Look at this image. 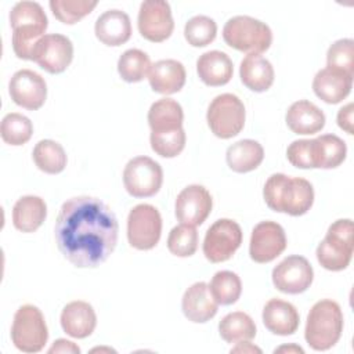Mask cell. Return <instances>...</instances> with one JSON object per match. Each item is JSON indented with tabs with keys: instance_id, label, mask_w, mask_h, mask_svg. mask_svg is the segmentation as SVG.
<instances>
[{
	"instance_id": "cell-6",
	"label": "cell",
	"mask_w": 354,
	"mask_h": 354,
	"mask_svg": "<svg viewBox=\"0 0 354 354\" xmlns=\"http://www.w3.org/2000/svg\"><path fill=\"white\" fill-rule=\"evenodd\" d=\"M354 252V225L350 218L332 223L325 238L317 248L318 263L329 271L347 268Z\"/></svg>"
},
{
	"instance_id": "cell-7",
	"label": "cell",
	"mask_w": 354,
	"mask_h": 354,
	"mask_svg": "<svg viewBox=\"0 0 354 354\" xmlns=\"http://www.w3.org/2000/svg\"><path fill=\"white\" fill-rule=\"evenodd\" d=\"M48 339V329L43 313L33 304L21 306L11 326V340L24 353H37L43 350Z\"/></svg>"
},
{
	"instance_id": "cell-3",
	"label": "cell",
	"mask_w": 354,
	"mask_h": 354,
	"mask_svg": "<svg viewBox=\"0 0 354 354\" xmlns=\"http://www.w3.org/2000/svg\"><path fill=\"white\" fill-rule=\"evenodd\" d=\"M10 25L15 55L32 61L33 47L48 26L43 7L36 1H18L10 11Z\"/></svg>"
},
{
	"instance_id": "cell-12",
	"label": "cell",
	"mask_w": 354,
	"mask_h": 354,
	"mask_svg": "<svg viewBox=\"0 0 354 354\" xmlns=\"http://www.w3.org/2000/svg\"><path fill=\"white\" fill-rule=\"evenodd\" d=\"M72 58L73 44L69 37L61 33L44 35L36 41L32 53V61L53 75L64 72L71 65Z\"/></svg>"
},
{
	"instance_id": "cell-21",
	"label": "cell",
	"mask_w": 354,
	"mask_h": 354,
	"mask_svg": "<svg viewBox=\"0 0 354 354\" xmlns=\"http://www.w3.org/2000/svg\"><path fill=\"white\" fill-rule=\"evenodd\" d=\"M351 87L353 76L330 68L318 71L313 80V90L315 95L326 104L342 102L350 94Z\"/></svg>"
},
{
	"instance_id": "cell-29",
	"label": "cell",
	"mask_w": 354,
	"mask_h": 354,
	"mask_svg": "<svg viewBox=\"0 0 354 354\" xmlns=\"http://www.w3.org/2000/svg\"><path fill=\"white\" fill-rule=\"evenodd\" d=\"M264 159V149L261 144L246 138L236 141L228 147L225 160L228 167L235 173H248L260 166Z\"/></svg>"
},
{
	"instance_id": "cell-8",
	"label": "cell",
	"mask_w": 354,
	"mask_h": 354,
	"mask_svg": "<svg viewBox=\"0 0 354 354\" xmlns=\"http://www.w3.org/2000/svg\"><path fill=\"white\" fill-rule=\"evenodd\" d=\"M245 105L231 93H224L212 100L206 120L212 133L223 140L232 138L241 133L245 124Z\"/></svg>"
},
{
	"instance_id": "cell-10",
	"label": "cell",
	"mask_w": 354,
	"mask_h": 354,
	"mask_svg": "<svg viewBox=\"0 0 354 354\" xmlns=\"http://www.w3.org/2000/svg\"><path fill=\"white\" fill-rule=\"evenodd\" d=\"M162 183L163 170L160 165L148 156H136L124 166L123 184L134 198H148L158 194Z\"/></svg>"
},
{
	"instance_id": "cell-19",
	"label": "cell",
	"mask_w": 354,
	"mask_h": 354,
	"mask_svg": "<svg viewBox=\"0 0 354 354\" xmlns=\"http://www.w3.org/2000/svg\"><path fill=\"white\" fill-rule=\"evenodd\" d=\"M59 321L66 335L75 339H84L94 332L97 315L91 304L87 301L75 300L62 308Z\"/></svg>"
},
{
	"instance_id": "cell-38",
	"label": "cell",
	"mask_w": 354,
	"mask_h": 354,
	"mask_svg": "<svg viewBox=\"0 0 354 354\" xmlns=\"http://www.w3.org/2000/svg\"><path fill=\"white\" fill-rule=\"evenodd\" d=\"M167 249L178 257H189L198 249V232L195 227L180 224L171 228L167 238Z\"/></svg>"
},
{
	"instance_id": "cell-24",
	"label": "cell",
	"mask_w": 354,
	"mask_h": 354,
	"mask_svg": "<svg viewBox=\"0 0 354 354\" xmlns=\"http://www.w3.org/2000/svg\"><path fill=\"white\" fill-rule=\"evenodd\" d=\"M196 72L199 79L212 87L227 84L234 73L231 58L218 50L203 53L196 61Z\"/></svg>"
},
{
	"instance_id": "cell-27",
	"label": "cell",
	"mask_w": 354,
	"mask_h": 354,
	"mask_svg": "<svg viewBox=\"0 0 354 354\" xmlns=\"http://www.w3.org/2000/svg\"><path fill=\"white\" fill-rule=\"evenodd\" d=\"M46 216L47 205L40 196H22L12 207V224L22 232H35L43 224Z\"/></svg>"
},
{
	"instance_id": "cell-44",
	"label": "cell",
	"mask_w": 354,
	"mask_h": 354,
	"mask_svg": "<svg viewBox=\"0 0 354 354\" xmlns=\"http://www.w3.org/2000/svg\"><path fill=\"white\" fill-rule=\"evenodd\" d=\"M231 353H261V350L253 346L252 343H249V340H246V342L236 343V347L231 348Z\"/></svg>"
},
{
	"instance_id": "cell-40",
	"label": "cell",
	"mask_w": 354,
	"mask_h": 354,
	"mask_svg": "<svg viewBox=\"0 0 354 354\" xmlns=\"http://www.w3.org/2000/svg\"><path fill=\"white\" fill-rule=\"evenodd\" d=\"M185 140L187 136L183 127L167 133H151L149 137L152 151L162 158H174L180 155L185 147Z\"/></svg>"
},
{
	"instance_id": "cell-14",
	"label": "cell",
	"mask_w": 354,
	"mask_h": 354,
	"mask_svg": "<svg viewBox=\"0 0 354 354\" xmlns=\"http://www.w3.org/2000/svg\"><path fill=\"white\" fill-rule=\"evenodd\" d=\"M271 277L278 290L288 295H299L313 283L314 270L306 257L292 254L274 267Z\"/></svg>"
},
{
	"instance_id": "cell-1",
	"label": "cell",
	"mask_w": 354,
	"mask_h": 354,
	"mask_svg": "<svg viewBox=\"0 0 354 354\" xmlns=\"http://www.w3.org/2000/svg\"><path fill=\"white\" fill-rule=\"evenodd\" d=\"M54 232L57 246L68 261L79 268H94L115 250L119 224L106 203L83 195L64 202Z\"/></svg>"
},
{
	"instance_id": "cell-16",
	"label": "cell",
	"mask_w": 354,
	"mask_h": 354,
	"mask_svg": "<svg viewBox=\"0 0 354 354\" xmlns=\"http://www.w3.org/2000/svg\"><path fill=\"white\" fill-rule=\"evenodd\" d=\"M8 93L17 105L29 111H36L46 102L47 84L37 72L19 69L10 80Z\"/></svg>"
},
{
	"instance_id": "cell-34",
	"label": "cell",
	"mask_w": 354,
	"mask_h": 354,
	"mask_svg": "<svg viewBox=\"0 0 354 354\" xmlns=\"http://www.w3.org/2000/svg\"><path fill=\"white\" fill-rule=\"evenodd\" d=\"M209 290L217 304L230 306L234 304L242 293L241 278L232 271H217L210 283Z\"/></svg>"
},
{
	"instance_id": "cell-39",
	"label": "cell",
	"mask_w": 354,
	"mask_h": 354,
	"mask_svg": "<svg viewBox=\"0 0 354 354\" xmlns=\"http://www.w3.org/2000/svg\"><path fill=\"white\" fill-rule=\"evenodd\" d=\"M326 68L354 76V40L339 39L326 53Z\"/></svg>"
},
{
	"instance_id": "cell-36",
	"label": "cell",
	"mask_w": 354,
	"mask_h": 354,
	"mask_svg": "<svg viewBox=\"0 0 354 354\" xmlns=\"http://www.w3.org/2000/svg\"><path fill=\"white\" fill-rule=\"evenodd\" d=\"M217 35L214 19L206 15H195L184 26V36L188 44L194 47H205L210 44Z\"/></svg>"
},
{
	"instance_id": "cell-35",
	"label": "cell",
	"mask_w": 354,
	"mask_h": 354,
	"mask_svg": "<svg viewBox=\"0 0 354 354\" xmlns=\"http://www.w3.org/2000/svg\"><path fill=\"white\" fill-rule=\"evenodd\" d=\"M0 134L3 141L8 145H24L30 140L33 134V124L25 115L11 112L3 118L0 124Z\"/></svg>"
},
{
	"instance_id": "cell-43",
	"label": "cell",
	"mask_w": 354,
	"mask_h": 354,
	"mask_svg": "<svg viewBox=\"0 0 354 354\" xmlns=\"http://www.w3.org/2000/svg\"><path fill=\"white\" fill-rule=\"evenodd\" d=\"M48 353H72V354H79L80 348L73 342H69L66 339H58L48 348Z\"/></svg>"
},
{
	"instance_id": "cell-42",
	"label": "cell",
	"mask_w": 354,
	"mask_h": 354,
	"mask_svg": "<svg viewBox=\"0 0 354 354\" xmlns=\"http://www.w3.org/2000/svg\"><path fill=\"white\" fill-rule=\"evenodd\" d=\"M337 124L342 130H344L347 134H353V104L348 102L337 112Z\"/></svg>"
},
{
	"instance_id": "cell-23",
	"label": "cell",
	"mask_w": 354,
	"mask_h": 354,
	"mask_svg": "<svg viewBox=\"0 0 354 354\" xmlns=\"http://www.w3.org/2000/svg\"><path fill=\"white\" fill-rule=\"evenodd\" d=\"M187 73L184 65L177 59H159L148 73L149 86L159 94L178 93L185 84Z\"/></svg>"
},
{
	"instance_id": "cell-15",
	"label": "cell",
	"mask_w": 354,
	"mask_h": 354,
	"mask_svg": "<svg viewBox=\"0 0 354 354\" xmlns=\"http://www.w3.org/2000/svg\"><path fill=\"white\" fill-rule=\"evenodd\" d=\"M283 228L275 221H261L254 225L250 236L249 254L256 263H270L286 249Z\"/></svg>"
},
{
	"instance_id": "cell-26",
	"label": "cell",
	"mask_w": 354,
	"mask_h": 354,
	"mask_svg": "<svg viewBox=\"0 0 354 354\" xmlns=\"http://www.w3.org/2000/svg\"><path fill=\"white\" fill-rule=\"evenodd\" d=\"M242 83L252 91L263 93L274 83V68L268 59L260 54H248L239 68Z\"/></svg>"
},
{
	"instance_id": "cell-31",
	"label": "cell",
	"mask_w": 354,
	"mask_h": 354,
	"mask_svg": "<svg viewBox=\"0 0 354 354\" xmlns=\"http://www.w3.org/2000/svg\"><path fill=\"white\" fill-rule=\"evenodd\" d=\"M218 332L221 339L227 343H239L252 340L257 330L250 315L243 311H234L220 321Z\"/></svg>"
},
{
	"instance_id": "cell-45",
	"label": "cell",
	"mask_w": 354,
	"mask_h": 354,
	"mask_svg": "<svg viewBox=\"0 0 354 354\" xmlns=\"http://www.w3.org/2000/svg\"><path fill=\"white\" fill-rule=\"evenodd\" d=\"M274 353H275V354H277V353H300V354H303L304 350H303L301 347L296 346V344H289V346H281V347L275 348Z\"/></svg>"
},
{
	"instance_id": "cell-17",
	"label": "cell",
	"mask_w": 354,
	"mask_h": 354,
	"mask_svg": "<svg viewBox=\"0 0 354 354\" xmlns=\"http://www.w3.org/2000/svg\"><path fill=\"white\" fill-rule=\"evenodd\" d=\"M210 192L198 184L185 187L176 199V217L181 224L201 225L212 212Z\"/></svg>"
},
{
	"instance_id": "cell-5",
	"label": "cell",
	"mask_w": 354,
	"mask_h": 354,
	"mask_svg": "<svg viewBox=\"0 0 354 354\" xmlns=\"http://www.w3.org/2000/svg\"><path fill=\"white\" fill-rule=\"evenodd\" d=\"M224 41L238 51L246 54H261L272 43L270 26L249 15H236L230 18L223 28Z\"/></svg>"
},
{
	"instance_id": "cell-13",
	"label": "cell",
	"mask_w": 354,
	"mask_h": 354,
	"mask_svg": "<svg viewBox=\"0 0 354 354\" xmlns=\"http://www.w3.org/2000/svg\"><path fill=\"white\" fill-rule=\"evenodd\" d=\"M137 25L141 36L160 43L170 37L174 29L170 4L165 0H145L140 6Z\"/></svg>"
},
{
	"instance_id": "cell-11",
	"label": "cell",
	"mask_w": 354,
	"mask_h": 354,
	"mask_svg": "<svg viewBox=\"0 0 354 354\" xmlns=\"http://www.w3.org/2000/svg\"><path fill=\"white\" fill-rule=\"evenodd\" d=\"M242 243L239 224L230 218L214 221L203 239V254L210 263H223L232 257Z\"/></svg>"
},
{
	"instance_id": "cell-4",
	"label": "cell",
	"mask_w": 354,
	"mask_h": 354,
	"mask_svg": "<svg viewBox=\"0 0 354 354\" xmlns=\"http://www.w3.org/2000/svg\"><path fill=\"white\" fill-rule=\"evenodd\" d=\"M342 332L343 313L340 306L330 299L317 301L307 315L304 329L307 344L317 351L329 350L339 342Z\"/></svg>"
},
{
	"instance_id": "cell-46",
	"label": "cell",
	"mask_w": 354,
	"mask_h": 354,
	"mask_svg": "<svg viewBox=\"0 0 354 354\" xmlns=\"http://www.w3.org/2000/svg\"><path fill=\"white\" fill-rule=\"evenodd\" d=\"M91 351H113L112 348H93Z\"/></svg>"
},
{
	"instance_id": "cell-37",
	"label": "cell",
	"mask_w": 354,
	"mask_h": 354,
	"mask_svg": "<svg viewBox=\"0 0 354 354\" xmlns=\"http://www.w3.org/2000/svg\"><path fill=\"white\" fill-rule=\"evenodd\" d=\"M50 8L62 24L72 25L90 14L97 6L95 0H51Z\"/></svg>"
},
{
	"instance_id": "cell-2",
	"label": "cell",
	"mask_w": 354,
	"mask_h": 354,
	"mask_svg": "<svg viewBox=\"0 0 354 354\" xmlns=\"http://www.w3.org/2000/svg\"><path fill=\"white\" fill-rule=\"evenodd\" d=\"M267 206L278 213L290 216L306 214L314 203V188L301 177L275 173L268 177L263 189Z\"/></svg>"
},
{
	"instance_id": "cell-33",
	"label": "cell",
	"mask_w": 354,
	"mask_h": 354,
	"mask_svg": "<svg viewBox=\"0 0 354 354\" xmlns=\"http://www.w3.org/2000/svg\"><path fill=\"white\" fill-rule=\"evenodd\" d=\"M149 55L138 48L126 50L118 59V72L127 83L141 82L151 69Z\"/></svg>"
},
{
	"instance_id": "cell-9",
	"label": "cell",
	"mask_w": 354,
	"mask_h": 354,
	"mask_svg": "<svg viewBox=\"0 0 354 354\" xmlns=\"http://www.w3.org/2000/svg\"><path fill=\"white\" fill-rule=\"evenodd\" d=\"M162 234V217L159 210L148 203L134 206L127 217V239L130 246L138 250L155 248Z\"/></svg>"
},
{
	"instance_id": "cell-20",
	"label": "cell",
	"mask_w": 354,
	"mask_h": 354,
	"mask_svg": "<svg viewBox=\"0 0 354 354\" xmlns=\"http://www.w3.org/2000/svg\"><path fill=\"white\" fill-rule=\"evenodd\" d=\"M94 32L102 44L120 46L131 36L130 17L122 10H106L97 18Z\"/></svg>"
},
{
	"instance_id": "cell-18",
	"label": "cell",
	"mask_w": 354,
	"mask_h": 354,
	"mask_svg": "<svg viewBox=\"0 0 354 354\" xmlns=\"http://www.w3.org/2000/svg\"><path fill=\"white\" fill-rule=\"evenodd\" d=\"M218 304L213 299L206 282L192 283L183 295L181 310L184 315L195 322L203 324L217 314Z\"/></svg>"
},
{
	"instance_id": "cell-30",
	"label": "cell",
	"mask_w": 354,
	"mask_h": 354,
	"mask_svg": "<svg viewBox=\"0 0 354 354\" xmlns=\"http://www.w3.org/2000/svg\"><path fill=\"white\" fill-rule=\"evenodd\" d=\"M315 169H335L340 166L347 155L346 142L335 134H322L314 138Z\"/></svg>"
},
{
	"instance_id": "cell-41",
	"label": "cell",
	"mask_w": 354,
	"mask_h": 354,
	"mask_svg": "<svg viewBox=\"0 0 354 354\" xmlns=\"http://www.w3.org/2000/svg\"><path fill=\"white\" fill-rule=\"evenodd\" d=\"M286 158L295 167L315 169V142L313 140H296L286 149Z\"/></svg>"
},
{
	"instance_id": "cell-25",
	"label": "cell",
	"mask_w": 354,
	"mask_h": 354,
	"mask_svg": "<svg viewBox=\"0 0 354 354\" xmlns=\"http://www.w3.org/2000/svg\"><path fill=\"white\" fill-rule=\"evenodd\" d=\"M288 127L295 134H315L325 126L324 112L313 102L307 100H299L293 102L285 116Z\"/></svg>"
},
{
	"instance_id": "cell-22",
	"label": "cell",
	"mask_w": 354,
	"mask_h": 354,
	"mask_svg": "<svg viewBox=\"0 0 354 354\" xmlns=\"http://www.w3.org/2000/svg\"><path fill=\"white\" fill-rule=\"evenodd\" d=\"M299 313L289 301L271 299L263 308V324L274 335H293L299 328Z\"/></svg>"
},
{
	"instance_id": "cell-32",
	"label": "cell",
	"mask_w": 354,
	"mask_h": 354,
	"mask_svg": "<svg viewBox=\"0 0 354 354\" xmlns=\"http://www.w3.org/2000/svg\"><path fill=\"white\" fill-rule=\"evenodd\" d=\"M32 158L37 169L47 174L61 173L68 160L62 145L53 140H40L33 148Z\"/></svg>"
},
{
	"instance_id": "cell-28",
	"label": "cell",
	"mask_w": 354,
	"mask_h": 354,
	"mask_svg": "<svg viewBox=\"0 0 354 354\" xmlns=\"http://www.w3.org/2000/svg\"><path fill=\"white\" fill-rule=\"evenodd\" d=\"M184 113L181 105L173 98L155 101L148 111V124L151 133H167L183 127Z\"/></svg>"
}]
</instances>
